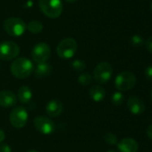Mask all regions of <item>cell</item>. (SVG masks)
<instances>
[{"instance_id": "1", "label": "cell", "mask_w": 152, "mask_h": 152, "mask_svg": "<svg viewBox=\"0 0 152 152\" xmlns=\"http://www.w3.org/2000/svg\"><path fill=\"white\" fill-rule=\"evenodd\" d=\"M11 72L16 78L23 79L28 77L33 71L34 66L32 61L26 57L15 59L11 64Z\"/></svg>"}, {"instance_id": "2", "label": "cell", "mask_w": 152, "mask_h": 152, "mask_svg": "<svg viewBox=\"0 0 152 152\" xmlns=\"http://www.w3.org/2000/svg\"><path fill=\"white\" fill-rule=\"evenodd\" d=\"M39 5L40 11L51 19L58 18L63 12L62 0H39Z\"/></svg>"}, {"instance_id": "3", "label": "cell", "mask_w": 152, "mask_h": 152, "mask_svg": "<svg viewBox=\"0 0 152 152\" xmlns=\"http://www.w3.org/2000/svg\"><path fill=\"white\" fill-rule=\"evenodd\" d=\"M77 48L78 45L76 40L73 37H66L61 40L57 45L56 53L61 59L68 60L74 56Z\"/></svg>"}, {"instance_id": "4", "label": "cell", "mask_w": 152, "mask_h": 152, "mask_svg": "<svg viewBox=\"0 0 152 152\" xmlns=\"http://www.w3.org/2000/svg\"><path fill=\"white\" fill-rule=\"evenodd\" d=\"M4 28L11 37H21L24 34L27 25L22 19L11 17L4 21Z\"/></svg>"}, {"instance_id": "5", "label": "cell", "mask_w": 152, "mask_h": 152, "mask_svg": "<svg viewBox=\"0 0 152 152\" xmlns=\"http://www.w3.org/2000/svg\"><path fill=\"white\" fill-rule=\"evenodd\" d=\"M136 84V77L130 71H123L119 73L115 79V86L120 91H128L132 89Z\"/></svg>"}, {"instance_id": "6", "label": "cell", "mask_w": 152, "mask_h": 152, "mask_svg": "<svg viewBox=\"0 0 152 152\" xmlns=\"http://www.w3.org/2000/svg\"><path fill=\"white\" fill-rule=\"evenodd\" d=\"M113 75L112 65L108 61H102L99 63L93 71V78L99 84L108 83Z\"/></svg>"}, {"instance_id": "7", "label": "cell", "mask_w": 152, "mask_h": 152, "mask_svg": "<svg viewBox=\"0 0 152 152\" xmlns=\"http://www.w3.org/2000/svg\"><path fill=\"white\" fill-rule=\"evenodd\" d=\"M51 56V49L47 43L41 42L37 44L31 51V58L37 63H44Z\"/></svg>"}, {"instance_id": "8", "label": "cell", "mask_w": 152, "mask_h": 152, "mask_svg": "<svg viewBox=\"0 0 152 152\" xmlns=\"http://www.w3.org/2000/svg\"><path fill=\"white\" fill-rule=\"evenodd\" d=\"M28 112L27 110L23 108V107H16L14 108L9 116V120L11 125L14 127V128H22L23 126H26L27 122H28Z\"/></svg>"}, {"instance_id": "9", "label": "cell", "mask_w": 152, "mask_h": 152, "mask_svg": "<svg viewBox=\"0 0 152 152\" xmlns=\"http://www.w3.org/2000/svg\"><path fill=\"white\" fill-rule=\"evenodd\" d=\"M20 53L19 45L13 41H4L0 44V59L11 61L15 59Z\"/></svg>"}, {"instance_id": "10", "label": "cell", "mask_w": 152, "mask_h": 152, "mask_svg": "<svg viewBox=\"0 0 152 152\" xmlns=\"http://www.w3.org/2000/svg\"><path fill=\"white\" fill-rule=\"evenodd\" d=\"M33 124L38 132L46 135L51 134L56 128L54 122L49 118L44 116H38L37 118H35Z\"/></svg>"}, {"instance_id": "11", "label": "cell", "mask_w": 152, "mask_h": 152, "mask_svg": "<svg viewBox=\"0 0 152 152\" xmlns=\"http://www.w3.org/2000/svg\"><path fill=\"white\" fill-rule=\"evenodd\" d=\"M127 106L131 113L133 115H141L145 110V104L143 101L136 96H131L127 100Z\"/></svg>"}, {"instance_id": "12", "label": "cell", "mask_w": 152, "mask_h": 152, "mask_svg": "<svg viewBox=\"0 0 152 152\" xmlns=\"http://www.w3.org/2000/svg\"><path fill=\"white\" fill-rule=\"evenodd\" d=\"M119 152H137L139 149L138 142L132 138H124L117 142Z\"/></svg>"}, {"instance_id": "13", "label": "cell", "mask_w": 152, "mask_h": 152, "mask_svg": "<svg viewBox=\"0 0 152 152\" xmlns=\"http://www.w3.org/2000/svg\"><path fill=\"white\" fill-rule=\"evenodd\" d=\"M63 110L64 106L62 102L58 100H52L46 106V113L47 114L48 117L51 118H56L59 115H61Z\"/></svg>"}, {"instance_id": "14", "label": "cell", "mask_w": 152, "mask_h": 152, "mask_svg": "<svg viewBox=\"0 0 152 152\" xmlns=\"http://www.w3.org/2000/svg\"><path fill=\"white\" fill-rule=\"evenodd\" d=\"M16 103L15 94L8 90H4L0 92V106L4 108H9Z\"/></svg>"}, {"instance_id": "15", "label": "cell", "mask_w": 152, "mask_h": 152, "mask_svg": "<svg viewBox=\"0 0 152 152\" xmlns=\"http://www.w3.org/2000/svg\"><path fill=\"white\" fill-rule=\"evenodd\" d=\"M33 71H34L35 77L42 78V77H47L52 72V67L47 62L39 63V64H37V66L33 69Z\"/></svg>"}, {"instance_id": "16", "label": "cell", "mask_w": 152, "mask_h": 152, "mask_svg": "<svg viewBox=\"0 0 152 152\" xmlns=\"http://www.w3.org/2000/svg\"><path fill=\"white\" fill-rule=\"evenodd\" d=\"M90 96L93 102H99L104 100L106 96V91L102 86L96 85L90 89Z\"/></svg>"}, {"instance_id": "17", "label": "cell", "mask_w": 152, "mask_h": 152, "mask_svg": "<svg viewBox=\"0 0 152 152\" xmlns=\"http://www.w3.org/2000/svg\"><path fill=\"white\" fill-rule=\"evenodd\" d=\"M19 101L23 103V104H27L31 101L32 98V92L31 89L27 86H22L19 88L18 93H17Z\"/></svg>"}, {"instance_id": "18", "label": "cell", "mask_w": 152, "mask_h": 152, "mask_svg": "<svg viewBox=\"0 0 152 152\" xmlns=\"http://www.w3.org/2000/svg\"><path fill=\"white\" fill-rule=\"evenodd\" d=\"M43 28H44V25L39 20H33L27 24V29L32 34H39L43 30Z\"/></svg>"}, {"instance_id": "19", "label": "cell", "mask_w": 152, "mask_h": 152, "mask_svg": "<svg viewBox=\"0 0 152 152\" xmlns=\"http://www.w3.org/2000/svg\"><path fill=\"white\" fill-rule=\"evenodd\" d=\"M92 82V76L90 73H82L78 77V83L83 86H89Z\"/></svg>"}, {"instance_id": "20", "label": "cell", "mask_w": 152, "mask_h": 152, "mask_svg": "<svg viewBox=\"0 0 152 152\" xmlns=\"http://www.w3.org/2000/svg\"><path fill=\"white\" fill-rule=\"evenodd\" d=\"M124 100H125V96L124 94L120 92V91H117V92H115L112 96H111V101H112V103L114 105H121L123 102H124Z\"/></svg>"}, {"instance_id": "21", "label": "cell", "mask_w": 152, "mask_h": 152, "mask_svg": "<svg viewBox=\"0 0 152 152\" xmlns=\"http://www.w3.org/2000/svg\"><path fill=\"white\" fill-rule=\"evenodd\" d=\"M71 67L77 72H82L86 69V63L82 60H74L71 63Z\"/></svg>"}, {"instance_id": "22", "label": "cell", "mask_w": 152, "mask_h": 152, "mask_svg": "<svg viewBox=\"0 0 152 152\" xmlns=\"http://www.w3.org/2000/svg\"><path fill=\"white\" fill-rule=\"evenodd\" d=\"M104 140L109 145H116L117 142H118L117 136L116 134H112V133H107L104 135Z\"/></svg>"}, {"instance_id": "23", "label": "cell", "mask_w": 152, "mask_h": 152, "mask_svg": "<svg viewBox=\"0 0 152 152\" xmlns=\"http://www.w3.org/2000/svg\"><path fill=\"white\" fill-rule=\"evenodd\" d=\"M132 44L135 46H140L143 44V39L139 35H135L132 37Z\"/></svg>"}, {"instance_id": "24", "label": "cell", "mask_w": 152, "mask_h": 152, "mask_svg": "<svg viewBox=\"0 0 152 152\" xmlns=\"http://www.w3.org/2000/svg\"><path fill=\"white\" fill-rule=\"evenodd\" d=\"M0 152H12V149L8 144H1L0 145Z\"/></svg>"}, {"instance_id": "25", "label": "cell", "mask_w": 152, "mask_h": 152, "mask_svg": "<svg viewBox=\"0 0 152 152\" xmlns=\"http://www.w3.org/2000/svg\"><path fill=\"white\" fill-rule=\"evenodd\" d=\"M145 76H146V77H147L149 80L152 81V66L148 67V68L145 69Z\"/></svg>"}, {"instance_id": "26", "label": "cell", "mask_w": 152, "mask_h": 152, "mask_svg": "<svg viewBox=\"0 0 152 152\" xmlns=\"http://www.w3.org/2000/svg\"><path fill=\"white\" fill-rule=\"evenodd\" d=\"M146 48L151 53H152V37H150L147 39V41H146Z\"/></svg>"}, {"instance_id": "27", "label": "cell", "mask_w": 152, "mask_h": 152, "mask_svg": "<svg viewBox=\"0 0 152 152\" xmlns=\"http://www.w3.org/2000/svg\"><path fill=\"white\" fill-rule=\"evenodd\" d=\"M147 135H148V137L152 141V124L148 127V129H147Z\"/></svg>"}, {"instance_id": "28", "label": "cell", "mask_w": 152, "mask_h": 152, "mask_svg": "<svg viewBox=\"0 0 152 152\" xmlns=\"http://www.w3.org/2000/svg\"><path fill=\"white\" fill-rule=\"evenodd\" d=\"M4 138H5V134L4 133V131L2 129H0V144L3 142V141L4 140Z\"/></svg>"}, {"instance_id": "29", "label": "cell", "mask_w": 152, "mask_h": 152, "mask_svg": "<svg viewBox=\"0 0 152 152\" xmlns=\"http://www.w3.org/2000/svg\"><path fill=\"white\" fill-rule=\"evenodd\" d=\"M65 1H66V2H68V3H74V2H76L77 0H65Z\"/></svg>"}, {"instance_id": "30", "label": "cell", "mask_w": 152, "mask_h": 152, "mask_svg": "<svg viewBox=\"0 0 152 152\" xmlns=\"http://www.w3.org/2000/svg\"><path fill=\"white\" fill-rule=\"evenodd\" d=\"M28 152H39V151H29Z\"/></svg>"}, {"instance_id": "31", "label": "cell", "mask_w": 152, "mask_h": 152, "mask_svg": "<svg viewBox=\"0 0 152 152\" xmlns=\"http://www.w3.org/2000/svg\"><path fill=\"white\" fill-rule=\"evenodd\" d=\"M151 12H152V1H151Z\"/></svg>"}, {"instance_id": "32", "label": "cell", "mask_w": 152, "mask_h": 152, "mask_svg": "<svg viewBox=\"0 0 152 152\" xmlns=\"http://www.w3.org/2000/svg\"><path fill=\"white\" fill-rule=\"evenodd\" d=\"M108 152H116V151H108Z\"/></svg>"}, {"instance_id": "33", "label": "cell", "mask_w": 152, "mask_h": 152, "mask_svg": "<svg viewBox=\"0 0 152 152\" xmlns=\"http://www.w3.org/2000/svg\"><path fill=\"white\" fill-rule=\"evenodd\" d=\"M151 101H152V91H151Z\"/></svg>"}]
</instances>
